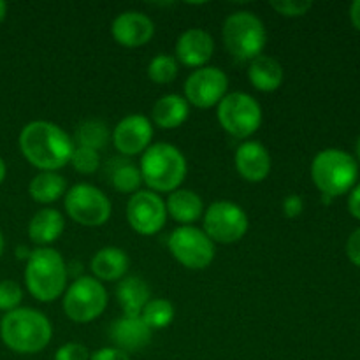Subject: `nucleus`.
I'll return each instance as SVG.
<instances>
[{"instance_id": "nucleus-6", "label": "nucleus", "mask_w": 360, "mask_h": 360, "mask_svg": "<svg viewBox=\"0 0 360 360\" xmlns=\"http://www.w3.org/2000/svg\"><path fill=\"white\" fill-rule=\"evenodd\" d=\"M221 37L227 51L241 62H252L262 55L267 42L264 21L252 11H236L229 14L221 27Z\"/></svg>"}, {"instance_id": "nucleus-24", "label": "nucleus", "mask_w": 360, "mask_h": 360, "mask_svg": "<svg viewBox=\"0 0 360 360\" xmlns=\"http://www.w3.org/2000/svg\"><path fill=\"white\" fill-rule=\"evenodd\" d=\"M283 67L269 55H259L248 65V79L255 90L273 94L283 84Z\"/></svg>"}, {"instance_id": "nucleus-18", "label": "nucleus", "mask_w": 360, "mask_h": 360, "mask_svg": "<svg viewBox=\"0 0 360 360\" xmlns=\"http://www.w3.org/2000/svg\"><path fill=\"white\" fill-rule=\"evenodd\" d=\"M151 336H153V330L144 323L141 316L122 315L109 327V338L112 345L127 354L143 350L150 345Z\"/></svg>"}, {"instance_id": "nucleus-37", "label": "nucleus", "mask_w": 360, "mask_h": 360, "mask_svg": "<svg viewBox=\"0 0 360 360\" xmlns=\"http://www.w3.org/2000/svg\"><path fill=\"white\" fill-rule=\"evenodd\" d=\"M348 211L354 218L360 220V183L350 190V197H348Z\"/></svg>"}, {"instance_id": "nucleus-43", "label": "nucleus", "mask_w": 360, "mask_h": 360, "mask_svg": "<svg viewBox=\"0 0 360 360\" xmlns=\"http://www.w3.org/2000/svg\"><path fill=\"white\" fill-rule=\"evenodd\" d=\"M357 157H359V160H360V137H359V141H357Z\"/></svg>"}, {"instance_id": "nucleus-15", "label": "nucleus", "mask_w": 360, "mask_h": 360, "mask_svg": "<svg viewBox=\"0 0 360 360\" xmlns=\"http://www.w3.org/2000/svg\"><path fill=\"white\" fill-rule=\"evenodd\" d=\"M111 35L123 48H143L153 39L155 23L143 11H123L112 20Z\"/></svg>"}, {"instance_id": "nucleus-23", "label": "nucleus", "mask_w": 360, "mask_h": 360, "mask_svg": "<svg viewBox=\"0 0 360 360\" xmlns=\"http://www.w3.org/2000/svg\"><path fill=\"white\" fill-rule=\"evenodd\" d=\"M116 301L123 315L141 316L144 306L151 301V290L144 278L136 276V274L125 276L118 281V287H116Z\"/></svg>"}, {"instance_id": "nucleus-26", "label": "nucleus", "mask_w": 360, "mask_h": 360, "mask_svg": "<svg viewBox=\"0 0 360 360\" xmlns=\"http://www.w3.org/2000/svg\"><path fill=\"white\" fill-rule=\"evenodd\" d=\"M105 176L112 188L120 193H136L141 190L143 178H141L139 165L130 162L127 157L111 158L105 167Z\"/></svg>"}, {"instance_id": "nucleus-35", "label": "nucleus", "mask_w": 360, "mask_h": 360, "mask_svg": "<svg viewBox=\"0 0 360 360\" xmlns=\"http://www.w3.org/2000/svg\"><path fill=\"white\" fill-rule=\"evenodd\" d=\"M90 360H130V355L116 347H102L90 354Z\"/></svg>"}, {"instance_id": "nucleus-39", "label": "nucleus", "mask_w": 360, "mask_h": 360, "mask_svg": "<svg viewBox=\"0 0 360 360\" xmlns=\"http://www.w3.org/2000/svg\"><path fill=\"white\" fill-rule=\"evenodd\" d=\"M30 253H32V250H28L27 246H18L16 248V257L18 259H21V260H28V257H30Z\"/></svg>"}, {"instance_id": "nucleus-10", "label": "nucleus", "mask_w": 360, "mask_h": 360, "mask_svg": "<svg viewBox=\"0 0 360 360\" xmlns=\"http://www.w3.org/2000/svg\"><path fill=\"white\" fill-rule=\"evenodd\" d=\"M167 248L176 262L190 271H202L213 264L217 248L206 232L193 225H179L169 234Z\"/></svg>"}, {"instance_id": "nucleus-28", "label": "nucleus", "mask_w": 360, "mask_h": 360, "mask_svg": "<svg viewBox=\"0 0 360 360\" xmlns=\"http://www.w3.org/2000/svg\"><path fill=\"white\" fill-rule=\"evenodd\" d=\"M174 304H172L171 301H167V299L162 297H151V301L144 306L143 313H141V319L144 320V323H146L151 330H160L169 327L174 322Z\"/></svg>"}, {"instance_id": "nucleus-30", "label": "nucleus", "mask_w": 360, "mask_h": 360, "mask_svg": "<svg viewBox=\"0 0 360 360\" xmlns=\"http://www.w3.org/2000/svg\"><path fill=\"white\" fill-rule=\"evenodd\" d=\"M69 164L72 165L74 171L79 172V174H95V172L101 169V155H98V151L90 150V148L76 146L74 148Z\"/></svg>"}, {"instance_id": "nucleus-8", "label": "nucleus", "mask_w": 360, "mask_h": 360, "mask_svg": "<svg viewBox=\"0 0 360 360\" xmlns=\"http://www.w3.org/2000/svg\"><path fill=\"white\" fill-rule=\"evenodd\" d=\"M109 302L104 283L94 276H77L62 295L63 313L74 323H90L105 311Z\"/></svg>"}, {"instance_id": "nucleus-31", "label": "nucleus", "mask_w": 360, "mask_h": 360, "mask_svg": "<svg viewBox=\"0 0 360 360\" xmlns=\"http://www.w3.org/2000/svg\"><path fill=\"white\" fill-rule=\"evenodd\" d=\"M23 301V288L14 280L0 281V311L11 313L21 308Z\"/></svg>"}, {"instance_id": "nucleus-42", "label": "nucleus", "mask_w": 360, "mask_h": 360, "mask_svg": "<svg viewBox=\"0 0 360 360\" xmlns=\"http://www.w3.org/2000/svg\"><path fill=\"white\" fill-rule=\"evenodd\" d=\"M4 248H6V243H4V236H2V232H0V257H2Z\"/></svg>"}, {"instance_id": "nucleus-34", "label": "nucleus", "mask_w": 360, "mask_h": 360, "mask_svg": "<svg viewBox=\"0 0 360 360\" xmlns=\"http://www.w3.org/2000/svg\"><path fill=\"white\" fill-rule=\"evenodd\" d=\"M281 210H283V214L287 218H297L304 211V200H302V197L299 193H290V195H287L283 199Z\"/></svg>"}, {"instance_id": "nucleus-29", "label": "nucleus", "mask_w": 360, "mask_h": 360, "mask_svg": "<svg viewBox=\"0 0 360 360\" xmlns=\"http://www.w3.org/2000/svg\"><path fill=\"white\" fill-rule=\"evenodd\" d=\"M179 63L174 55L169 53H158L148 63V77L157 84H169L178 77Z\"/></svg>"}, {"instance_id": "nucleus-27", "label": "nucleus", "mask_w": 360, "mask_h": 360, "mask_svg": "<svg viewBox=\"0 0 360 360\" xmlns=\"http://www.w3.org/2000/svg\"><path fill=\"white\" fill-rule=\"evenodd\" d=\"M74 146L90 148V150L101 151L105 148L111 141V130H109L108 123L102 122L98 118H88L83 120L79 125L74 130Z\"/></svg>"}, {"instance_id": "nucleus-19", "label": "nucleus", "mask_w": 360, "mask_h": 360, "mask_svg": "<svg viewBox=\"0 0 360 360\" xmlns=\"http://www.w3.org/2000/svg\"><path fill=\"white\" fill-rule=\"evenodd\" d=\"M65 231V217L55 207H42L28 221V239L37 248H49Z\"/></svg>"}, {"instance_id": "nucleus-22", "label": "nucleus", "mask_w": 360, "mask_h": 360, "mask_svg": "<svg viewBox=\"0 0 360 360\" xmlns=\"http://www.w3.org/2000/svg\"><path fill=\"white\" fill-rule=\"evenodd\" d=\"M165 207H167V217L181 225L195 224L206 211L202 197L188 188H178L169 193Z\"/></svg>"}, {"instance_id": "nucleus-32", "label": "nucleus", "mask_w": 360, "mask_h": 360, "mask_svg": "<svg viewBox=\"0 0 360 360\" xmlns=\"http://www.w3.org/2000/svg\"><path fill=\"white\" fill-rule=\"evenodd\" d=\"M271 9L283 18H301L311 11V0H273Z\"/></svg>"}, {"instance_id": "nucleus-14", "label": "nucleus", "mask_w": 360, "mask_h": 360, "mask_svg": "<svg viewBox=\"0 0 360 360\" xmlns=\"http://www.w3.org/2000/svg\"><path fill=\"white\" fill-rule=\"evenodd\" d=\"M153 123L144 115H129L120 120L111 132V141L122 157L143 155L153 141Z\"/></svg>"}, {"instance_id": "nucleus-4", "label": "nucleus", "mask_w": 360, "mask_h": 360, "mask_svg": "<svg viewBox=\"0 0 360 360\" xmlns=\"http://www.w3.org/2000/svg\"><path fill=\"white\" fill-rule=\"evenodd\" d=\"M23 276L35 301L53 302L65 294L69 269L58 250L35 248L28 257Z\"/></svg>"}, {"instance_id": "nucleus-13", "label": "nucleus", "mask_w": 360, "mask_h": 360, "mask_svg": "<svg viewBox=\"0 0 360 360\" xmlns=\"http://www.w3.org/2000/svg\"><path fill=\"white\" fill-rule=\"evenodd\" d=\"M127 221L141 236H155L165 227L167 207L165 200L151 190L132 193L127 202Z\"/></svg>"}, {"instance_id": "nucleus-40", "label": "nucleus", "mask_w": 360, "mask_h": 360, "mask_svg": "<svg viewBox=\"0 0 360 360\" xmlns=\"http://www.w3.org/2000/svg\"><path fill=\"white\" fill-rule=\"evenodd\" d=\"M6 176H7V165L6 162H4V158L0 157V185L6 181Z\"/></svg>"}, {"instance_id": "nucleus-41", "label": "nucleus", "mask_w": 360, "mask_h": 360, "mask_svg": "<svg viewBox=\"0 0 360 360\" xmlns=\"http://www.w3.org/2000/svg\"><path fill=\"white\" fill-rule=\"evenodd\" d=\"M6 16H7V4L4 2V0H0V23L6 20Z\"/></svg>"}, {"instance_id": "nucleus-25", "label": "nucleus", "mask_w": 360, "mask_h": 360, "mask_svg": "<svg viewBox=\"0 0 360 360\" xmlns=\"http://www.w3.org/2000/svg\"><path fill=\"white\" fill-rule=\"evenodd\" d=\"M67 179L60 172L39 171L28 183V193L32 200L39 204H53L65 197Z\"/></svg>"}, {"instance_id": "nucleus-38", "label": "nucleus", "mask_w": 360, "mask_h": 360, "mask_svg": "<svg viewBox=\"0 0 360 360\" xmlns=\"http://www.w3.org/2000/svg\"><path fill=\"white\" fill-rule=\"evenodd\" d=\"M350 21L355 30L360 32V0H355L350 6Z\"/></svg>"}, {"instance_id": "nucleus-33", "label": "nucleus", "mask_w": 360, "mask_h": 360, "mask_svg": "<svg viewBox=\"0 0 360 360\" xmlns=\"http://www.w3.org/2000/svg\"><path fill=\"white\" fill-rule=\"evenodd\" d=\"M55 360H90V350L81 343H65L55 352Z\"/></svg>"}, {"instance_id": "nucleus-12", "label": "nucleus", "mask_w": 360, "mask_h": 360, "mask_svg": "<svg viewBox=\"0 0 360 360\" xmlns=\"http://www.w3.org/2000/svg\"><path fill=\"white\" fill-rule=\"evenodd\" d=\"M183 90H185L183 97L193 108H217L221 98L229 94V77L220 67H200L190 72Z\"/></svg>"}, {"instance_id": "nucleus-2", "label": "nucleus", "mask_w": 360, "mask_h": 360, "mask_svg": "<svg viewBox=\"0 0 360 360\" xmlns=\"http://www.w3.org/2000/svg\"><path fill=\"white\" fill-rule=\"evenodd\" d=\"M2 343L14 354L34 355L44 350L53 338L48 316L34 308H18L0 320Z\"/></svg>"}, {"instance_id": "nucleus-9", "label": "nucleus", "mask_w": 360, "mask_h": 360, "mask_svg": "<svg viewBox=\"0 0 360 360\" xmlns=\"http://www.w3.org/2000/svg\"><path fill=\"white\" fill-rule=\"evenodd\" d=\"M67 217L83 227H102L112 214L111 199L98 186L77 183L63 197Z\"/></svg>"}, {"instance_id": "nucleus-20", "label": "nucleus", "mask_w": 360, "mask_h": 360, "mask_svg": "<svg viewBox=\"0 0 360 360\" xmlns=\"http://www.w3.org/2000/svg\"><path fill=\"white\" fill-rule=\"evenodd\" d=\"M130 269L129 253L118 246H104L90 260V271L98 281H120Z\"/></svg>"}, {"instance_id": "nucleus-5", "label": "nucleus", "mask_w": 360, "mask_h": 360, "mask_svg": "<svg viewBox=\"0 0 360 360\" xmlns=\"http://www.w3.org/2000/svg\"><path fill=\"white\" fill-rule=\"evenodd\" d=\"M359 178V165L348 151L327 148L311 162V179L326 197H340L350 192Z\"/></svg>"}, {"instance_id": "nucleus-36", "label": "nucleus", "mask_w": 360, "mask_h": 360, "mask_svg": "<svg viewBox=\"0 0 360 360\" xmlns=\"http://www.w3.org/2000/svg\"><path fill=\"white\" fill-rule=\"evenodd\" d=\"M347 255L354 266L360 267V227L355 229L347 241Z\"/></svg>"}, {"instance_id": "nucleus-11", "label": "nucleus", "mask_w": 360, "mask_h": 360, "mask_svg": "<svg viewBox=\"0 0 360 360\" xmlns=\"http://www.w3.org/2000/svg\"><path fill=\"white\" fill-rule=\"evenodd\" d=\"M248 229V214L232 200H214L204 211L202 231L213 243L234 245L245 238Z\"/></svg>"}, {"instance_id": "nucleus-3", "label": "nucleus", "mask_w": 360, "mask_h": 360, "mask_svg": "<svg viewBox=\"0 0 360 360\" xmlns=\"http://www.w3.org/2000/svg\"><path fill=\"white\" fill-rule=\"evenodd\" d=\"M139 171L143 185L160 195L181 188L188 172V162L174 144L153 143L141 155Z\"/></svg>"}, {"instance_id": "nucleus-7", "label": "nucleus", "mask_w": 360, "mask_h": 360, "mask_svg": "<svg viewBox=\"0 0 360 360\" xmlns=\"http://www.w3.org/2000/svg\"><path fill=\"white\" fill-rule=\"evenodd\" d=\"M217 120L229 136L245 141L262 127L264 111L253 95L231 91L217 105Z\"/></svg>"}, {"instance_id": "nucleus-1", "label": "nucleus", "mask_w": 360, "mask_h": 360, "mask_svg": "<svg viewBox=\"0 0 360 360\" xmlns=\"http://www.w3.org/2000/svg\"><path fill=\"white\" fill-rule=\"evenodd\" d=\"M21 155L39 171L58 172L70 162L74 151L72 136L56 123L34 120L21 129L18 137Z\"/></svg>"}, {"instance_id": "nucleus-17", "label": "nucleus", "mask_w": 360, "mask_h": 360, "mask_svg": "<svg viewBox=\"0 0 360 360\" xmlns=\"http://www.w3.org/2000/svg\"><path fill=\"white\" fill-rule=\"evenodd\" d=\"M234 165L243 179L248 183H260L271 174L273 160L264 144L257 141H243L236 150Z\"/></svg>"}, {"instance_id": "nucleus-16", "label": "nucleus", "mask_w": 360, "mask_h": 360, "mask_svg": "<svg viewBox=\"0 0 360 360\" xmlns=\"http://www.w3.org/2000/svg\"><path fill=\"white\" fill-rule=\"evenodd\" d=\"M214 53V39L204 28H188L179 34L174 46V58L190 69H200L210 63Z\"/></svg>"}, {"instance_id": "nucleus-21", "label": "nucleus", "mask_w": 360, "mask_h": 360, "mask_svg": "<svg viewBox=\"0 0 360 360\" xmlns=\"http://www.w3.org/2000/svg\"><path fill=\"white\" fill-rule=\"evenodd\" d=\"M190 104L179 94H165L151 108V123L162 130L179 129L188 120Z\"/></svg>"}]
</instances>
